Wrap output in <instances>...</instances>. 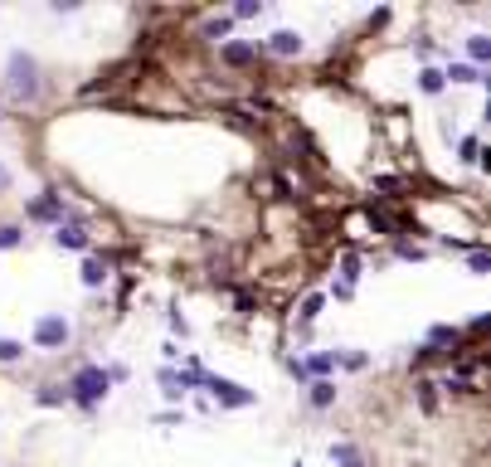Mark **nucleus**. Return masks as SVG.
Wrapping results in <instances>:
<instances>
[{
  "mask_svg": "<svg viewBox=\"0 0 491 467\" xmlns=\"http://www.w3.org/2000/svg\"><path fill=\"white\" fill-rule=\"evenodd\" d=\"M0 360H5V366H10V360H20V346H15V341H0Z\"/></svg>",
  "mask_w": 491,
  "mask_h": 467,
  "instance_id": "obj_19",
  "label": "nucleus"
},
{
  "mask_svg": "<svg viewBox=\"0 0 491 467\" xmlns=\"http://www.w3.org/2000/svg\"><path fill=\"white\" fill-rule=\"evenodd\" d=\"M29 215H34V219H59V224H64V204H59V200H34Z\"/></svg>",
  "mask_w": 491,
  "mask_h": 467,
  "instance_id": "obj_7",
  "label": "nucleus"
},
{
  "mask_svg": "<svg viewBox=\"0 0 491 467\" xmlns=\"http://www.w3.org/2000/svg\"><path fill=\"white\" fill-rule=\"evenodd\" d=\"M204 390L219 399V404H229V409H243V404H253V394L243 390V385H234V380H219V375H204Z\"/></svg>",
  "mask_w": 491,
  "mask_h": 467,
  "instance_id": "obj_3",
  "label": "nucleus"
},
{
  "mask_svg": "<svg viewBox=\"0 0 491 467\" xmlns=\"http://www.w3.org/2000/svg\"><path fill=\"white\" fill-rule=\"evenodd\" d=\"M331 462H336V467H365L360 453H355L350 443H336V448H331Z\"/></svg>",
  "mask_w": 491,
  "mask_h": 467,
  "instance_id": "obj_8",
  "label": "nucleus"
},
{
  "mask_svg": "<svg viewBox=\"0 0 491 467\" xmlns=\"http://www.w3.org/2000/svg\"><path fill=\"white\" fill-rule=\"evenodd\" d=\"M418 404H423V409H438V385H433V380L418 385Z\"/></svg>",
  "mask_w": 491,
  "mask_h": 467,
  "instance_id": "obj_14",
  "label": "nucleus"
},
{
  "mask_svg": "<svg viewBox=\"0 0 491 467\" xmlns=\"http://www.w3.org/2000/svg\"><path fill=\"white\" fill-rule=\"evenodd\" d=\"M204 34H209V39H224V34H229V20H224V15H219V20H209Z\"/></svg>",
  "mask_w": 491,
  "mask_h": 467,
  "instance_id": "obj_17",
  "label": "nucleus"
},
{
  "mask_svg": "<svg viewBox=\"0 0 491 467\" xmlns=\"http://www.w3.org/2000/svg\"><path fill=\"white\" fill-rule=\"evenodd\" d=\"M418 88H423V93H443V73H438V69H423V73H418Z\"/></svg>",
  "mask_w": 491,
  "mask_h": 467,
  "instance_id": "obj_11",
  "label": "nucleus"
},
{
  "mask_svg": "<svg viewBox=\"0 0 491 467\" xmlns=\"http://www.w3.org/2000/svg\"><path fill=\"white\" fill-rule=\"evenodd\" d=\"M20 243V229H0V248H15Z\"/></svg>",
  "mask_w": 491,
  "mask_h": 467,
  "instance_id": "obj_21",
  "label": "nucleus"
},
{
  "mask_svg": "<svg viewBox=\"0 0 491 467\" xmlns=\"http://www.w3.org/2000/svg\"><path fill=\"white\" fill-rule=\"evenodd\" d=\"M331 399H336V385L331 380H316L311 385V404H331Z\"/></svg>",
  "mask_w": 491,
  "mask_h": 467,
  "instance_id": "obj_12",
  "label": "nucleus"
},
{
  "mask_svg": "<svg viewBox=\"0 0 491 467\" xmlns=\"http://www.w3.org/2000/svg\"><path fill=\"white\" fill-rule=\"evenodd\" d=\"M5 185H10V171H5V166H0V190H5Z\"/></svg>",
  "mask_w": 491,
  "mask_h": 467,
  "instance_id": "obj_23",
  "label": "nucleus"
},
{
  "mask_svg": "<svg viewBox=\"0 0 491 467\" xmlns=\"http://www.w3.org/2000/svg\"><path fill=\"white\" fill-rule=\"evenodd\" d=\"M321 307H326V297H307V302H302V322H316Z\"/></svg>",
  "mask_w": 491,
  "mask_h": 467,
  "instance_id": "obj_15",
  "label": "nucleus"
},
{
  "mask_svg": "<svg viewBox=\"0 0 491 467\" xmlns=\"http://www.w3.org/2000/svg\"><path fill=\"white\" fill-rule=\"evenodd\" d=\"M258 10H263V5H253V0H243V5H239V10H234V15H239V20H253V15H258Z\"/></svg>",
  "mask_w": 491,
  "mask_h": 467,
  "instance_id": "obj_22",
  "label": "nucleus"
},
{
  "mask_svg": "<svg viewBox=\"0 0 491 467\" xmlns=\"http://www.w3.org/2000/svg\"><path fill=\"white\" fill-rule=\"evenodd\" d=\"M267 49H272V54H283V59H292V54H302V34L297 29H278V34L267 39Z\"/></svg>",
  "mask_w": 491,
  "mask_h": 467,
  "instance_id": "obj_5",
  "label": "nucleus"
},
{
  "mask_svg": "<svg viewBox=\"0 0 491 467\" xmlns=\"http://www.w3.org/2000/svg\"><path fill=\"white\" fill-rule=\"evenodd\" d=\"M102 278H107V263H102V258H88V263H83V283H88V287H97Z\"/></svg>",
  "mask_w": 491,
  "mask_h": 467,
  "instance_id": "obj_10",
  "label": "nucleus"
},
{
  "mask_svg": "<svg viewBox=\"0 0 491 467\" xmlns=\"http://www.w3.org/2000/svg\"><path fill=\"white\" fill-rule=\"evenodd\" d=\"M34 59L29 54H10V97H34L39 93V78H34Z\"/></svg>",
  "mask_w": 491,
  "mask_h": 467,
  "instance_id": "obj_1",
  "label": "nucleus"
},
{
  "mask_svg": "<svg viewBox=\"0 0 491 467\" xmlns=\"http://www.w3.org/2000/svg\"><path fill=\"white\" fill-rule=\"evenodd\" d=\"M433 341H438V346L453 341V346H457V331H453V326H433Z\"/></svg>",
  "mask_w": 491,
  "mask_h": 467,
  "instance_id": "obj_18",
  "label": "nucleus"
},
{
  "mask_svg": "<svg viewBox=\"0 0 491 467\" xmlns=\"http://www.w3.org/2000/svg\"><path fill=\"white\" fill-rule=\"evenodd\" d=\"M467 49H472V59H477V64H481V59L491 54V44H486V34H472V44H467Z\"/></svg>",
  "mask_w": 491,
  "mask_h": 467,
  "instance_id": "obj_16",
  "label": "nucleus"
},
{
  "mask_svg": "<svg viewBox=\"0 0 491 467\" xmlns=\"http://www.w3.org/2000/svg\"><path fill=\"white\" fill-rule=\"evenodd\" d=\"M477 151H481L477 136H462V161H477Z\"/></svg>",
  "mask_w": 491,
  "mask_h": 467,
  "instance_id": "obj_20",
  "label": "nucleus"
},
{
  "mask_svg": "<svg viewBox=\"0 0 491 467\" xmlns=\"http://www.w3.org/2000/svg\"><path fill=\"white\" fill-rule=\"evenodd\" d=\"M53 239H59V248H88V234L78 224H59L53 229Z\"/></svg>",
  "mask_w": 491,
  "mask_h": 467,
  "instance_id": "obj_6",
  "label": "nucleus"
},
{
  "mask_svg": "<svg viewBox=\"0 0 491 467\" xmlns=\"http://www.w3.org/2000/svg\"><path fill=\"white\" fill-rule=\"evenodd\" d=\"M224 59H229V64H248L253 49H248V44H224Z\"/></svg>",
  "mask_w": 491,
  "mask_h": 467,
  "instance_id": "obj_13",
  "label": "nucleus"
},
{
  "mask_svg": "<svg viewBox=\"0 0 491 467\" xmlns=\"http://www.w3.org/2000/svg\"><path fill=\"white\" fill-rule=\"evenodd\" d=\"M448 78H453V83H481V73H477L472 64H453V69L443 73V83H448Z\"/></svg>",
  "mask_w": 491,
  "mask_h": 467,
  "instance_id": "obj_9",
  "label": "nucleus"
},
{
  "mask_svg": "<svg viewBox=\"0 0 491 467\" xmlns=\"http://www.w3.org/2000/svg\"><path fill=\"white\" fill-rule=\"evenodd\" d=\"M107 380H112V375H102V370H78V380H73L69 390H73L78 404H97V399L107 394Z\"/></svg>",
  "mask_w": 491,
  "mask_h": 467,
  "instance_id": "obj_2",
  "label": "nucleus"
},
{
  "mask_svg": "<svg viewBox=\"0 0 491 467\" xmlns=\"http://www.w3.org/2000/svg\"><path fill=\"white\" fill-rule=\"evenodd\" d=\"M34 341H39V346H64V341H69V322H64V317H39Z\"/></svg>",
  "mask_w": 491,
  "mask_h": 467,
  "instance_id": "obj_4",
  "label": "nucleus"
}]
</instances>
